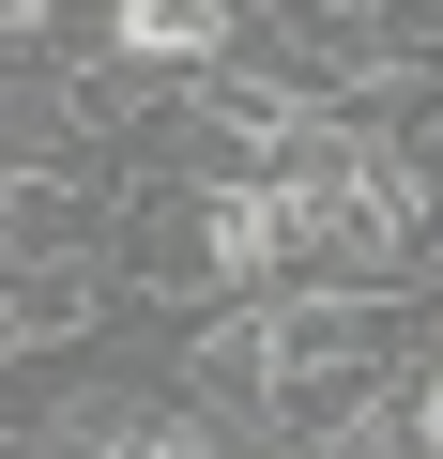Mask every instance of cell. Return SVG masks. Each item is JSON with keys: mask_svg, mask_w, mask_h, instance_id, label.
Wrapping results in <instances>:
<instances>
[{"mask_svg": "<svg viewBox=\"0 0 443 459\" xmlns=\"http://www.w3.org/2000/svg\"><path fill=\"white\" fill-rule=\"evenodd\" d=\"M306 246H291V169L260 153V169H214L199 199H183V291H276Z\"/></svg>", "mask_w": 443, "mask_h": 459, "instance_id": "obj_2", "label": "cell"}, {"mask_svg": "<svg viewBox=\"0 0 443 459\" xmlns=\"http://www.w3.org/2000/svg\"><path fill=\"white\" fill-rule=\"evenodd\" d=\"M382 352V276H276L260 307H230L199 337V383H352Z\"/></svg>", "mask_w": 443, "mask_h": 459, "instance_id": "obj_1", "label": "cell"}, {"mask_svg": "<svg viewBox=\"0 0 443 459\" xmlns=\"http://www.w3.org/2000/svg\"><path fill=\"white\" fill-rule=\"evenodd\" d=\"M47 459H214V444H199V413H168V398H77V413L47 429Z\"/></svg>", "mask_w": 443, "mask_h": 459, "instance_id": "obj_4", "label": "cell"}, {"mask_svg": "<svg viewBox=\"0 0 443 459\" xmlns=\"http://www.w3.org/2000/svg\"><path fill=\"white\" fill-rule=\"evenodd\" d=\"M397 398H413V459H443V368H428V383H397Z\"/></svg>", "mask_w": 443, "mask_h": 459, "instance_id": "obj_5", "label": "cell"}, {"mask_svg": "<svg viewBox=\"0 0 443 459\" xmlns=\"http://www.w3.org/2000/svg\"><path fill=\"white\" fill-rule=\"evenodd\" d=\"M92 16H107V62H138V77H214L230 31H245V0H92Z\"/></svg>", "mask_w": 443, "mask_h": 459, "instance_id": "obj_3", "label": "cell"}, {"mask_svg": "<svg viewBox=\"0 0 443 459\" xmlns=\"http://www.w3.org/2000/svg\"><path fill=\"white\" fill-rule=\"evenodd\" d=\"M0 16H16V31H31V47H47V16H62V0H0Z\"/></svg>", "mask_w": 443, "mask_h": 459, "instance_id": "obj_6", "label": "cell"}]
</instances>
